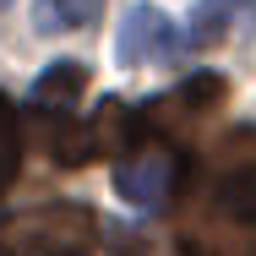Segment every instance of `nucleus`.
<instances>
[{
	"instance_id": "nucleus-1",
	"label": "nucleus",
	"mask_w": 256,
	"mask_h": 256,
	"mask_svg": "<svg viewBox=\"0 0 256 256\" xmlns=\"http://www.w3.org/2000/svg\"><path fill=\"white\" fill-rule=\"evenodd\" d=\"M98 218L82 202H44L0 218V256H93Z\"/></svg>"
},
{
	"instance_id": "nucleus-2",
	"label": "nucleus",
	"mask_w": 256,
	"mask_h": 256,
	"mask_svg": "<svg viewBox=\"0 0 256 256\" xmlns=\"http://www.w3.org/2000/svg\"><path fill=\"white\" fill-rule=\"evenodd\" d=\"M212 207L256 224V126H234L212 148Z\"/></svg>"
},
{
	"instance_id": "nucleus-4",
	"label": "nucleus",
	"mask_w": 256,
	"mask_h": 256,
	"mask_svg": "<svg viewBox=\"0 0 256 256\" xmlns=\"http://www.w3.org/2000/svg\"><path fill=\"white\" fill-rule=\"evenodd\" d=\"M174 174H180V164H174L169 148H158V142H136L131 153L114 164V191H120L131 207L158 212V207L174 196Z\"/></svg>"
},
{
	"instance_id": "nucleus-10",
	"label": "nucleus",
	"mask_w": 256,
	"mask_h": 256,
	"mask_svg": "<svg viewBox=\"0 0 256 256\" xmlns=\"http://www.w3.org/2000/svg\"><path fill=\"white\" fill-rule=\"evenodd\" d=\"M16 169H22V120L16 104L0 93V196L16 186Z\"/></svg>"
},
{
	"instance_id": "nucleus-7",
	"label": "nucleus",
	"mask_w": 256,
	"mask_h": 256,
	"mask_svg": "<svg viewBox=\"0 0 256 256\" xmlns=\"http://www.w3.org/2000/svg\"><path fill=\"white\" fill-rule=\"evenodd\" d=\"M180 251L186 256H256V224L240 218V212L212 207V212H202V218L186 229Z\"/></svg>"
},
{
	"instance_id": "nucleus-9",
	"label": "nucleus",
	"mask_w": 256,
	"mask_h": 256,
	"mask_svg": "<svg viewBox=\"0 0 256 256\" xmlns=\"http://www.w3.org/2000/svg\"><path fill=\"white\" fill-rule=\"evenodd\" d=\"M82 88H88V71L76 60H54L50 71L33 82V104H76Z\"/></svg>"
},
{
	"instance_id": "nucleus-6",
	"label": "nucleus",
	"mask_w": 256,
	"mask_h": 256,
	"mask_svg": "<svg viewBox=\"0 0 256 256\" xmlns=\"http://www.w3.org/2000/svg\"><path fill=\"white\" fill-rule=\"evenodd\" d=\"M33 131H38V148L66 169H82V164H93L104 153L98 126L76 120L71 104H33Z\"/></svg>"
},
{
	"instance_id": "nucleus-11",
	"label": "nucleus",
	"mask_w": 256,
	"mask_h": 256,
	"mask_svg": "<svg viewBox=\"0 0 256 256\" xmlns=\"http://www.w3.org/2000/svg\"><path fill=\"white\" fill-rule=\"evenodd\" d=\"M104 0H38V28L54 33V28H88V22H98Z\"/></svg>"
},
{
	"instance_id": "nucleus-3",
	"label": "nucleus",
	"mask_w": 256,
	"mask_h": 256,
	"mask_svg": "<svg viewBox=\"0 0 256 256\" xmlns=\"http://www.w3.org/2000/svg\"><path fill=\"white\" fill-rule=\"evenodd\" d=\"M224 93H229V82H224L218 71H196L191 82H180V88L158 93L153 104L131 109V114H136V136H169V131H180L186 120H196V114H207V109H218Z\"/></svg>"
},
{
	"instance_id": "nucleus-5",
	"label": "nucleus",
	"mask_w": 256,
	"mask_h": 256,
	"mask_svg": "<svg viewBox=\"0 0 256 256\" xmlns=\"http://www.w3.org/2000/svg\"><path fill=\"white\" fill-rule=\"evenodd\" d=\"M114 54H120V66H164V60L191 54V44H186V33H174V22L158 6H131L120 22Z\"/></svg>"
},
{
	"instance_id": "nucleus-8",
	"label": "nucleus",
	"mask_w": 256,
	"mask_h": 256,
	"mask_svg": "<svg viewBox=\"0 0 256 256\" xmlns=\"http://www.w3.org/2000/svg\"><path fill=\"white\" fill-rule=\"evenodd\" d=\"M256 16V0H202L196 11H191V28H186V44L191 50H212V44H224L240 22H251Z\"/></svg>"
}]
</instances>
